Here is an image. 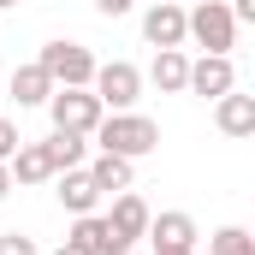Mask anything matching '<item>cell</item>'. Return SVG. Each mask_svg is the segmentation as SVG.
<instances>
[{
	"mask_svg": "<svg viewBox=\"0 0 255 255\" xmlns=\"http://www.w3.org/2000/svg\"><path fill=\"white\" fill-rule=\"evenodd\" d=\"M95 142H101V154H125V160H142V154H154L160 148V125L154 119H142V113H101V125L89 130Z\"/></svg>",
	"mask_w": 255,
	"mask_h": 255,
	"instance_id": "obj_1",
	"label": "cell"
},
{
	"mask_svg": "<svg viewBox=\"0 0 255 255\" xmlns=\"http://www.w3.org/2000/svg\"><path fill=\"white\" fill-rule=\"evenodd\" d=\"M184 42H196L202 54H232L238 48V18L226 0H196V12H184Z\"/></svg>",
	"mask_w": 255,
	"mask_h": 255,
	"instance_id": "obj_2",
	"label": "cell"
},
{
	"mask_svg": "<svg viewBox=\"0 0 255 255\" xmlns=\"http://www.w3.org/2000/svg\"><path fill=\"white\" fill-rule=\"evenodd\" d=\"M36 65L54 77V89H89V77H95V54L83 48V42H48Z\"/></svg>",
	"mask_w": 255,
	"mask_h": 255,
	"instance_id": "obj_3",
	"label": "cell"
},
{
	"mask_svg": "<svg viewBox=\"0 0 255 255\" xmlns=\"http://www.w3.org/2000/svg\"><path fill=\"white\" fill-rule=\"evenodd\" d=\"M89 89H95V101H101V107L125 113V107H136V95H142V71H136L130 60H107V65H95Z\"/></svg>",
	"mask_w": 255,
	"mask_h": 255,
	"instance_id": "obj_4",
	"label": "cell"
},
{
	"mask_svg": "<svg viewBox=\"0 0 255 255\" xmlns=\"http://www.w3.org/2000/svg\"><path fill=\"white\" fill-rule=\"evenodd\" d=\"M48 113H54V130H71V136H89V130L101 125V101H95V89H54L48 95Z\"/></svg>",
	"mask_w": 255,
	"mask_h": 255,
	"instance_id": "obj_5",
	"label": "cell"
},
{
	"mask_svg": "<svg viewBox=\"0 0 255 255\" xmlns=\"http://www.w3.org/2000/svg\"><path fill=\"white\" fill-rule=\"evenodd\" d=\"M184 89L196 95H208V101H220L226 89H238V71H232V54H202L190 65V77H184Z\"/></svg>",
	"mask_w": 255,
	"mask_h": 255,
	"instance_id": "obj_6",
	"label": "cell"
},
{
	"mask_svg": "<svg viewBox=\"0 0 255 255\" xmlns=\"http://www.w3.org/2000/svg\"><path fill=\"white\" fill-rule=\"evenodd\" d=\"M142 36H148V48H184V6L178 0H154L142 12Z\"/></svg>",
	"mask_w": 255,
	"mask_h": 255,
	"instance_id": "obj_7",
	"label": "cell"
},
{
	"mask_svg": "<svg viewBox=\"0 0 255 255\" xmlns=\"http://www.w3.org/2000/svg\"><path fill=\"white\" fill-rule=\"evenodd\" d=\"M71 244H83L89 255H130V244L101 220V214H77V226H71Z\"/></svg>",
	"mask_w": 255,
	"mask_h": 255,
	"instance_id": "obj_8",
	"label": "cell"
},
{
	"mask_svg": "<svg viewBox=\"0 0 255 255\" xmlns=\"http://www.w3.org/2000/svg\"><path fill=\"white\" fill-rule=\"evenodd\" d=\"M6 172H12V184H48L60 166H54L48 142H18V154L6 160Z\"/></svg>",
	"mask_w": 255,
	"mask_h": 255,
	"instance_id": "obj_9",
	"label": "cell"
},
{
	"mask_svg": "<svg viewBox=\"0 0 255 255\" xmlns=\"http://www.w3.org/2000/svg\"><path fill=\"white\" fill-rule=\"evenodd\" d=\"M214 125L226 130V136H255V95L226 89V95L214 101Z\"/></svg>",
	"mask_w": 255,
	"mask_h": 255,
	"instance_id": "obj_10",
	"label": "cell"
},
{
	"mask_svg": "<svg viewBox=\"0 0 255 255\" xmlns=\"http://www.w3.org/2000/svg\"><path fill=\"white\" fill-rule=\"evenodd\" d=\"M54 178H60V208L65 214H95V202H101V190H95V184H89V172H83V166H65V172H54Z\"/></svg>",
	"mask_w": 255,
	"mask_h": 255,
	"instance_id": "obj_11",
	"label": "cell"
},
{
	"mask_svg": "<svg viewBox=\"0 0 255 255\" xmlns=\"http://www.w3.org/2000/svg\"><path fill=\"white\" fill-rule=\"evenodd\" d=\"M142 238H154V244H178V250H196V220L184 208H166V214H148V232Z\"/></svg>",
	"mask_w": 255,
	"mask_h": 255,
	"instance_id": "obj_12",
	"label": "cell"
},
{
	"mask_svg": "<svg viewBox=\"0 0 255 255\" xmlns=\"http://www.w3.org/2000/svg\"><path fill=\"white\" fill-rule=\"evenodd\" d=\"M107 226L125 238V244H136L142 232H148V202L136 190H119V202H113V214H107Z\"/></svg>",
	"mask_w": 255,
	"mask_h": 255,
	"instance_id": "obj_13",
	"label": "cell"
},
{
	"mask_svg": "<svg viewBox=\"0 0 255 255\" xmlns=\"http://www.w3.org/2000/svg\"><path fill=\"white\" fill-rule=\"evenodd\" d=\"M148 77H154V89H160V95H184V77H190V60H184V48H154V65H148Z\"/></svg>",
	"mask_w": 255,
	"mask_h": 255,
	"instance_id": "obj_14",
	"label": "cell"
},
{
	"mask_svg": "<svg viewBox=\"0 0 255 255\" xmlns=\"http://www.w3.org/2000/svg\"><path fill=\"white\" fill-rule=\"evenodd\" d=\"M48 95H54V77H48L36 60L12 71V101H18V107H48Z\"/></svg>",
	"mask_w": 255,
	"mask_h": 255,
	"instance_id": "obj_15",
	"label": "cell"
},
{
	"mask_svg": "<svg viewBox=\"0 0 255 255\" xmlns=\"http://www.w3.org/2000/svg\"><path fill=\"white\" fill-rule=\"evenodd\" d=\"M83 172H89V184H95L101 196L130 190V160H125V154H95V160H89Z\"/></svg>",
	"mask_w": 255,
	"mask_h": 255,
	"instance_id": "obj_16",
	"label": "cell"
},
{
	"mask_svg": "<svg viewBox=\"0 0 255 255\" xmlns=\"http://www.w3.org/2000/svg\"><path fill=\"white\" fill-rule=\"evenodd\" d=\"M208 255H255V238L244 232V226H226V232L208 238Z\"/></svg>",
	"mask_w": 255,
	"mask_h": 255,
	"instance_id": "obj_17",
	"label": "cell"
},
{
	"mask_svg": "<svg viewBox=\"0 0 255 255\" xmlns=\"http://www.w3.org/2000/svg\"><path fill=\"white\" fill-rule=\"evenodd\" d=\"M48 154H54V166H83V136H71V130H54L48 136Z\"/></svg>",
	"mask_w": 255,
	"mask_h": 255,
	"instance_id": "obj_18",
	"label": "cell"
},
{
	"mask_svg": "<svg viewBox=\"0 0 255 255\" xmlns=\"http://www.w3.org/2000/svg\"><path fill=\"white\" fill-rule=\"evenodd\" d=\"M0 255H36V238H24V232H0Z\"/></svg>",
	"mask_w": 255,
	"mask_h": 255,
	"instance_id": "obj_19",
	"label": "cell"
},
{
	"mask_svg": "<svg viewBox=\"0 0 255 255\" xmlns=\"http://www.w3.org/2000/svg\"><path fill=\"white\" fill-rule=\"evenodd\" d=\"M12 154H18V125L0 119V160H12Z\"/></svg>",
	"mask_w": 255,
	"mask_h": 255,
	"instance_id": "obj_20",
	"label": "cell"
},
{
	"mask_svg": "<svg viewBox=\"0 0 255 255\" xmlns=\"http://www.w3.org/2000/svg\"><path fill=\"white\" fill-rule=\"evenodd\" d=\"M130 6H136V0H95V12H101V18H125Z\"/></svg>",
	"mask_w": 255,
	"mask_h": 255,
	"instance_id": "obj_21",
	"label": "cell"
},
{
	"mask_svg": "<svg viewBox=\"0 0 255 255\" xmlns=\"http://www.w3.org/2000/svg\"><path fill=\"white\" fill-rule=\"evenodd\" d=\"M232 18L238 24H255V0H232Z\"/></svg>",
	"mask_w": 255,
	"mask_h": 255,
	"instance_id": "obj_22",
	"label": "cell"
},
{
	"mask_svg": "<svg viewBox=\"0 0 255 255\" xmlns=\"http://www.w3.org/2000/svg\"><path fill=\"white\" fill-rule=\"evenodd\" d=\"M154 255H196V250H178V244H154Z\"/></svg>",
	"mask_w": 255,
	"mask_h": 255,
	"instance_id": "obj_23",
	"label": "cell"
},
{
	"mask_svg": "<svg viewBox=\"0 0 255 255\" xmlns=\"http://www.w3.org/2000/svg\"><path fill=\"white\" fill-rule=\"evenodd\" d=\"M54 255H89V250H83V244H71V238H65V244H60V250H54Z\"/></svg>",
	"mask_w": 255,
	"mask_h": 255,
	"instance_id": "obj_24",
	"label": "cell"
},
{
	"mask_svg": "<svg viewBox=\"0 0 255 255\" xmlns=\"http://www.w3.org/2000/svg\"><path fill=\"white\" fill-rule=\"evenodd\" d=\"M6 190H12V172H6V160H0V202H6Z\"/></svg>",
	"mask_w": 255,
	"mask_h": 255,
	"instance_id": "obj_25",
	"label": "cell"
},
{
	"mask_svg": "<svg viewBox=\"0 0 255 255\" xmlns=\"http://www.w3.org/2000/svg\"><path fill=\"white\" fill-rule=\"evenodd\" d=\"M0 6H18V0H0Z\"/></svg>",
	"mask_w": 255,
	"mask_h": 255,
	"instance_id": "obj_26",
	"label": "cell"
},
{
	"mask_svg": "<svg viewBox=\"0 0 255 255\" xmlns=\"http://www.w3.org/2000/svg\"><path fill=\"white\" fill-rule=\"evenodd\" d=\"M148 6H154V0H148Z\"/></svg>",
	"mask_w": 255,
	"mask_h": 255,
	"instance_id": "obj_27",
	"label": "cell"
}]
</instances>
